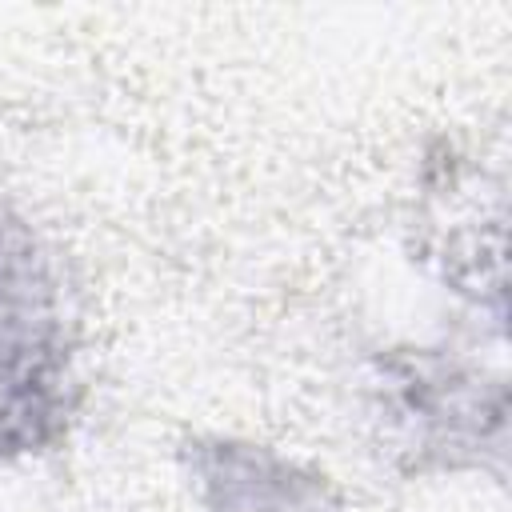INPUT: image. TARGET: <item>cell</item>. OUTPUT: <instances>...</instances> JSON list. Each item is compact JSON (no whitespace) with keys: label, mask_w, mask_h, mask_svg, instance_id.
<instances>
[{"label":"cell","mask_w":512,"mask_h":512,"mask_svg":"<svg viewBox=\"0 0 512 512\" xmlns=\"http://www.w3.org/2000/svg\"><path fill=\"white\" fill-rule=\"evenodd\" d=\"M72 412L60 284L36 232L0 212V456L44 452Z\"/></svg>","instance_id":"cell-1"},{"label":"cell","mask_w":512,"mask_h":512,"mask_svg":"<svg viewBox=\"0 0 512 512\" xmlns=\"http://www.w3.org/2000/svg\"><path fill=\"white\" fill-rule=\"evenodd\" d=\"M192 464L208 512H332L324 476L300 472L268 448L212 440L192 448Z\"/></svg>","instance_id":"cell-2"}]
</instances>
